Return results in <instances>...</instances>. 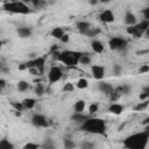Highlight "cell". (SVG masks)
I'll list each match as a JSON object with an SVG mask.
<instances>
[{
	"label": "cell",
	"instance_id": "6da1fadb",
	"mask_svg": "<svg viewBox=\"0 0 149 149\" xmlns=\"http://www.w3.org/2000/svg\"><path fill=\"white\" fill-rule=\"evenodd\" d=\"M149 142V128L143 132L132 134L122 141V146L127 149H144Z\"/></svg>",
	"mask_w": 149,
	"mask_h": 149
},
{
	"label": "cell",
	"instance_id": "7a4b0ae2",
	"mask_svg": "<svg viewBox=\"0 0 149 149\" xmlns=\"http://www.w3.org/2000/svg\"><path fill=\"white\" fill-rule=\"evenodd\" d=\"M80 129L84 130V132H86V133L102 135V134L106 133V122L102 119H99V118H90L88 116L84 122H81Z\"/></svg>",
	"mask_w": 149,
	"mask_h": 149
},
{
	"label": "cell",
	"instance_id": "3957f363",
	"mask_svg": "<svg viewBox=\"0 0 149 149\" xmlns=\"http://www.w3.org/2000/svg\"><path fill=\"white\" fill-rule=\"evenodd\" d=\"M83 55V52L80 51H73V50H64L58 52L57 56V61L63 63L64 65L68 66H74L77 64H79V58Z\"/></svg>",
	"mask_w": 149,
	"mask_h": 149
},
{
	"label": "cell",
	"instance_id": "277c9868",
	"mask_svg": "<svg viewBox=\"0 0 149 149\" xmlns=\"http://www.w3.org/2000/svg\"><path fill=\"white\" fill-rule=\"evenodd\" d=\"M2 9L9 13H15V14H29L31 10L30 8L27 6V3L20 1H7L2 5Z\"/></svg>",
	"mask_w": 149,
	"mask_h": 149
},
{
	"label": "cell",
	"instance_id": "5b68a950",
	"mask_svg": "<svg viewBox=\"0 0 149 149\" xmlns=\"http://www.w3.org/2000/svg\"><path fill=\"white\" fill-rule=\"evenodd\" d=\"M108 48L113 51H123L127 48V40L120 36L112 37L108 41Z\"/></svg>",
	"mask_w": 149,
	"mask_h": 149
},
{
	"label": "cell",
	"instance_id": "8992f818",
	"mask_svg": "<svg viewBox=\"0 0 149 149\" xmlns=\"http://www.w3.org/2000/svg\"><path fill=\"white\" fill-rule=\"evenodd\" d=\"M27 64V68L30 69V68H36L41 74L44 73V69H45V57L43 56H40V57H36V58H33V59H29L26 62Z\"/></svg>",
	"mask_w": 149,
	"mask_h": 149
},
{
	"label": "cell",
	"instance_id": "52a82bcc",
	"mask_svg": "<svg viewBox=\"0 0 149 149\" xmlns=\"http://www.w3.org/2000/svg\"><path fill=\"white\" fill-rule=\"evenodd\" d=\"M62 77H63V71H62V69L59 66L52 65L49 69V71H48V81L49 83H51V84L52 83H57V81H59L62 79Z\"/></svg>",
	"mask_w": 149,
	"mask_h": 149
},
{
	"label": "cell",
	"instance_id": "ba28073f",
	"mask_svg": "<svg viewBox=\"0 0 149 149\" xmlns=\"http://www.w3.org/2000/svg\"><path fill=\"white\" fill-rule=\"evenodd\" d=\"M30 121H31L33 126H35L37 128H47L49 126V121L47 120V118L43 114H40V113L33 114Z\"/></svg>",
	"mask_w": 149,
	"mask_h": 149
},
{
	"label": "cell",
	"instance_id": "9c48e42d",
	"mask_svg": "<svg viewBox=\"0 0 149 149\" xmlns=\"http://www.w3.org/2000/svg\"><path fill=\"white\" fill-rule=\"evenodd\" d=\"M91 73L95 80H102L105 77V66L100 64H94L91 66Z\"/></svg>",
	"mask_w": 149,
	"mask_h": 149
},
{
	"label": "cell",
	"instance_id": "30bf717a",
	"mask_svg": "<svg viewBox=\"0 0 149 149\" xmlns=\"http://www.w3.org/2000/svg\"><path fill=\"white\" fill-rule=\"evenodd\" d=\"M99 20L104 23H112V22H114L115 16L111 9H105L99 14Z\"/></svg>",
	"mask_w": 149,
	"mask_h": 149
},
{
	"label": "cell",
	"instance_id": "8fae6325",
	"mask_svg": "<svg viewBox=\"0 0 149 149\" xmlns=\"http://www.w3.org/2000/svg\"><path fill=\"white\" fill-rule=\"evenodd\" d=\"M98 90L100 92H102L104 94H106V95H111L113 93V91H114V87L109 83H106L104 80H99V83H98Z\"/></svg>",
	"mask_w": 149,
	"mask_h": 149
},
{
	"label": "cell",
	"instance_id": "7c38bea8",
	"mask_svg": "<svg viewBox=\"0 0 149 149\" xmlns=\"http://www.w3.org/2000/svg\"><path fill=\"white\" fill-rule=\"evenodd\" d=\"M126 31H127V34L134 36L135 38H140V37L144 34V31H142L141 29H139L136 26H128V27L126 28Z\"/></svg>",
	"mask_w": 149,
	"mask_h": 149
},
{
	"label": "cell",
	"instance_id": "4fadbf2b",
	"mask_svg": "<svg viewBox=\"0 0 149 149\" xmlns=\"http://www.w3.org/2000/svg\"><path fill=\"white\" fill-rule=\"evenodd\" d=\"M125 23L127 26H135L137 23V19L135 16V14L130 10H127L125 14Z\"/></svg>",
	"mask_w": 149,
	"mask_h": 149
},
{
	"label": "cell",
	"instance_id": "5bb4252c",
	"mask_svg": "<svg viewBox=\"0 0 149 149\" xmlns=\"http://www.w3.org/2000/svg\"><path fill=\"white\" fill-rule=\"evenodd\" d=\"M91 48L95 54H102L105 50V47L102 44V42H100L99 40H92L91 41Z\"/></svg>",
	"mask_w": 149,
	"mask_h": 149
},
{
	"label": "cell",
	"instance_id": "9a60e30c",
	"mask_svg": "<svg viewBox=\"0 0 149 149\" xmlns=\"http://www.w3.org/2000/svg\"><path fill=\"white\" fill-rule=\"evenodd\" d=\"M16 33H17V35H19L21 38H28V37L31 36L33 30H31V28H29V27H20V28H17Z\"/></svg>",
	"mask_w": 149,
	"mask_h": 149
},
{
	"label": "cell",
	"instance_id": "2e32d148",
	"mask_svg": "<svg viewBox=\"0 0 149 149\" xmlns=\"http://www.w3.org/2000/svg\"><path fill=\"white\" fill-rule=\"evenodd\" d=\"M123 109H125L123 106L120 105V104H116V102L111 104V105L108 106V112L112 113V114H115V115H120V114L123 112Z\"/></svg>",
	"mask_w": 149,
	"mask_h": 149
},
{
	"label": "cell",
	"instance_id": "e0dca14e",
	"mask_svg": "<svg viewBox=\"0 0 149 149\" xmlns=\"http://www.w3.org/2000/svg\"><path fill=\"white\" fill-rule=\"evenodd\" d=\"M92 26H91V23L88 22V21H84V20H81V21H77L76 22V29L81 34V33H84L85 30H87V29H90Z\"/></svg>",
	"mask_w": 149,
	"mask_h": 149
},
{
	"label": "cell",
	"instance_id": "ac0fdd59",
	"mask_svg": "<svg viewBox=\"0 0 149 149\" xmlns=\"http://www.w3.org/2000/svg\"><path fill=\"white\" fill-rule=\"evenodd\" d=\"M87 118H88V115L83 114V112H74V113L71 115V120L74 121V122H79V123L84 122Z\"/></svg>",
	"mask_w": 149,
	"mask_h": 149
},
{
	"label": "cell",
	"instance_id": "d6986e66",
	"mask_svg": "<svg viewBox=\"0 0 149 149\" xmlns=\"http://www.w3.org/2000/svg\"><path fill=\"white\" fill-rule=\"evenodd\" d=\"M64 34H65V31H64V29L61 28V27L52 28V30L50 31V35H51L54 38H56V40H61V38L63 37Z\"/></svg>",
	"mask_w": 149,
	"mask_h": 149
},
{
	"label": "cell",
	"instance_id": "ffe728a7",
	"mask_svg": "<svg viewBox=\"0 0 149 149\" xmlns=\"http://www.w3.org/2000/svg\"><path fill=\"white\" fill-rule=\"evenodd\" d=\"M36 99L35 98H24L22 100V105L24 107V109H31L34 108V106L36 105Z\"/></svg>",
	"mask_w": 149,
	"mask_h": 149
},
{
	"label": "cell",
	"instance_id": "44dd1931",
	"mask_svg": "<svg viewBox=\"0 0 149 149\" xmlns=\"http://www.w3.org/2000/svg\"><path fill=\"white\" fill-rule=\"evenodd\" d=\"M86 107V101L85 100H77L74 104H73V111L74 112H84Z\"/></svg>",
	"mask_w": 149,
	"mask_h": 149
},
{
	"label": "cell",
	"instance_id": "7402d4cb",
	"mask_svg": "<svg viewBox=\"0 0 149 149\" xmlns=\"http://www.w3.org/2000/svg\"><path fill=\"white\" fill-rule=\"evenodd\" d=\"M83 35H85V36H87V37H95L98 34H100V29L99 28H90V29H87V30H85L84 33H81Z\"/></svg>",
	"mask_w": 149,
	"mask_h": 149
},
{
	"label": "cell",
	"instance_id": "603a6c76",
	"mask_svg": "<svg viewBox=\"0 0 149 149\" xmlns=\"http://www.w3.org/2000/svg\"><path fill=\"white\" fill-rule=\"evenodd\" d=\"M87 86H88V80H87L86 78H80V79H78L77 83H76V87L79 88V90H84V88H86Z\"/></svg>",
	"mask_w": 149,
	"mask_h": 149
},
{
	"label": "cell",
	"instance_id": "cb8c5ba5",
	"mask_svg": "<svg viewBox=\"0 0 149 149\" xmlns=\"http://www.w3.org/2000/svg\"><path fill=\"white\" fill-rule=\"evenodd\" d=\"M16 87H17V90H19L20 92H26V91H28V88H29V84H28V81H26V80H19Z\"/></svg>",
	"mask_w": 149,
	"mask_h": 149
},
{
	"label": "cell",
	"instance_id": "d4e9b609",
	"mask_svg": "<svg viewBox=\"0 0 149 149\" xmlns=\"http://www.w3.org/2000/svg\"><path fill=\"white\" fill-rule=\"evenodd\" d=\"M79 64L80 65H90L91 64V57L87 55V54H84L83 52V55L80 56V58H79Z\"/></svg>",
	"mask_w": 149,
	"mask_h": 149
},
{
	"label": "cell",
	"instance_id": "484cf974",
	"mask_svg": "<svg viewBox=\"0 0 149 149\" xmlns=\"http://www.w3.org/2000/svg\"><path fill=\"white\" fill-rule=\"evenodd\" d=\"M139 29H141L142 31H146L148 28H149V20H147V19H144V20H142V21H140V22H137L136 24H135Z\"/></svg>",
	"mask_w": 149,
	"mask_h": 149
},
{
	"label": "cell",
	"instance_id": "4316f807",
	"mask_svg": "<svg viewBox=\"0 0 149 149\" xmlns=\"http://www.w3.org/2000/svg\"><path fill=\"white\" fill-rule=\"evenodd\" d=\"M0 148L1 149H14V144L12 142H9V140H1L0 141Z\"/></svg>",
	"mask_w": 149,
	"mask_h": 149
},
{
	"label": "cell",
	"instance_id": "83f0119b",
	"mask_svg": "<svg viewBox=\"0 0 149 149\" xmlns=\"http://www.w3.org/2000/svg\"><path fill=\"white\" fill-rule=\"evenodd\" d=\"M148 105H149V100H144V101H142V102H139V104L134 107V111H136V112L140 111V112H141V111L146 109Z\"/></svg>",
	"mask_w": 149,
	"mask_h": 149
},
{
	"label": "cell",
	"instance_id": "f1b7e54d",
	"mask_svg": "<svg viewBox=\"0 0 149 149\" xmlns=\"http://www.w3.org/2000/svg\"><path fill=\"white\" fill-rule=\"evenodd\" d=\"M63 146H64L65 149H72V148L76 147L74 142L72 140H70V139H64L63 140Z\"/></svg>",
	"mask_w": 149,
	"mask_h": 149
},
{
	"label": "cell",
	"instance_id": "f546056e",
	"mask_svg": "<svg viewBox=\"0 0 149 149\" xmlns=\"http://www.w3.org/2000/svg\"><path fill=\"white\" fill-rule=\"evenodd\" d=\"M34 93H35L37 97H42V95L44 94V86H43L42 84H38V85L35 87Z\"/></svg>",
	"mask_w": 149,
	"mask_h": 149
},
{
	"label": "cell",
	"instance_id": "4dcf8cb0",
	"mask_svg": "<svg viewBox=\"0 0 149 149\" xmlns=\"http://www.w3.org/2000/svg\"><path fill=\"white\" fill-rule=\"evenodd\" d=\"M10 105H12V107H13L15 111H20V112H22V111L24 109V107H23V105H22V101H21V102H17V101H10Z\"/></svg>",
	"mask_w": 149,
	"mask_h": 149
},
{
	"label": "cell",
	"instance_id": "1f68e13d",
	"mask_svg": "<svg viewBox=\"0 0 149 149\" xmlns=\"http://www.w3.org/2000/svg\"><path fill=\"white\" fill-rule=\"evenodd\" d=\"M118 88L120 90L121 94H128V93H130V90H132V87H130L129 85H127V84L121 85V86H119Z\"/></svg>",
	"mask_w": 149,
	"mask_h": 149
},
{
	"label": "cell",
	"instance_id": "d6a6232c",
	"mask_svg": "<svg viewBox=\"0 0 149 149\" xmlns=\"http://www.w3.org/2000/svg\"><path fill=\"white\" fill-rule=\"evenodd\" d=\"M98 109H99L98 104H97V102H92V104L88 106V114H90V115H92V114L97 113V112H98Z\"/></svg>",
	"mask_w": 149,
	"mask_h": 149
},
{
	"label": "cell",
	"instance_id": "836d02e7",
	"mask_svg": "<svg viewBox=\"0 0 149 149\" xmlns=\"http://www.w3.org/2000/svg\"><path fill=\"white\" fill-rule=\"evenodd\" d=\"M113 73H114V76H121V73H122V66L120 64H114L113 65Z\"/></svg>",
	"mask_w": 149,
	"mask_h": 149
},
{
	"label": "cell",
	"instance_id": "e575fe53",
	"mask_svg": "<svg viewBox=\"0 0 149 149\" xmlns=\"http://www.w3.org/2000/svg\"><path fill=\"white\" fill-rule=\"evenodd\" d=\"M40 147H41V146L37 144V143L28 142V143H26V144L23 146V149H37V148H40Z\"/></svg>",
	"mask_w": 149,
	"mask_h": 149
},
{
	"label": "cell",
	"instance_id": "d590c367",
	"mask_svg": "<svg viewBox=\"0 0 149 149\" xmlns=\"http://www.w3.org/2000/svg\"><path fill=\"white\" fill-rule=\"evenodd\" d=\"M73 90H74V86H73L72 83H66V84H64V86H63V91H64V92H72Z\"/></svg>",
	"mask_w": 149,
	"mask_h": 149
},
{
	"label": "cell",
	"instance_id": "8d00e7d4",
	"mask_svg": "<svg viewBox=\"0 0 149 149\" xmlns=\"http://www.w3.org/2000/svg\"><path fill=\"white\" fill-rule=\"evenodd\" d=\"M149 72V64H142L139 68V73H148Z\"/></svg>",
	"mask_w": 149,
	"mask_h": 149
},
{
	"label": "cell",
	"instance_id": "74e56055",
	"mask_svg": "<svg viewBox=\"0 0 149 149\" xmlns=\"http://www.w3.org/2000/svg\"><path fill=\"white\" fill-rule=\"evenodd\" d=\"M80 147L84 148V149H90V148H93L94 147V143H92V142H83Z\"/></svg>",
	"mask_w": 149,
	"mask_h": 149
},
{
	"label": "cell",
	"instance_id": "f35d334b",
	"mask_svg": "<svg viewBox=\"0 0 149 149\" xmlns=\"http://www.w3.org/2000/svg\"><path fill=\"white\" fill-rule=\"evenodd\" d=\"M59 41H61L62 43H68V42L70 41V35H69V34H64L63 37H62Z\"/></svg>",
	"mask_w": 149,
	"mask_h": 149
},
{
	"label": "cell",
	"instance_id": "ab89813d",
	"mask_svg": "<svg viewBox=\"0 0 149 149\" xmlns=\"http://www.w3.org/2000/svg\"><path fill=\"white\" fill-rule=\"evenodd\" d=\"M142 14H143V16H144V19H147V20H149V7H147V8H144V9H143V12H142Z\"/></svg>",
	"mask_w": 149,
	"mask_h": 149
},
{
	"label": "cell",
	"instance_id": "60d3db41",
	"mask_svg": "<svg viewBox=\"0 0 149 149\" xmlns=\"http://www.w3.org/2000/svg\"><path fill=\"white\" fill-rule=\"evenodd\" d=\"M1 73H3V74H8V73H9V69L6 68L5 65H1Z\"/></svg>",
	"mask_w": 149,
	"mask_h": 149
},
{
	"label": "cell",
	"instance_id": "b9f144b4",
	"mask_svg": "<svg viewBox=\"0 0 149 149\" xmlns=\"http://www.w3.org/2000/svg\"><path fill=\"white\" fill-rule=\"evenodd\" d=\"M31 3L34 5V7H40L41 3H42V0H33Z\"/></svg>",
	"mask_w": 149,
	"mask_h": 149
},
{
	"label": "cell",
	"instance_id": "7bdbcfd3",
	"mask_svg": "<svg viewBox=\"0 0 149 149\" xmlns=\"http://www.w3.org/2000/svg\"><path fill=\"white\" fill-rule=\"evenodd\" d=\"M5 87H6V80L3 78H1L0 79V90H3Z\"/></svg>",
	"mask_w": 149,
	"mask_h": 149
},
{
	"label": "cell",
	"instance_id": "ee69618b",
	"mask_svg": "<svg viewBox=\"0 0 149 149\" xmlns=\"http://www.w3.org/2000/svg\"><path fill=\"white\" fill-rule=\"evenodd\" d=\"M26 69H28L26 63H21V64H19V70H20V71H23V70H26Z\"/></svg>",
	"mask_w": 149,
	"mask_h": 149
},
{
	"label": "cell",
	"instance_id": "f6af8a7d",
	"mask_svg": "<svg viewBox=\"0 0 149 149\" xmlns=\"http://www.w3.org/2000/svg\"><path fill=\"white\" fill-rule=\"evenodd\" d=\"M57 50H58V45H57V44H54V45L51 47V49H50V51H51V54H52V52H56Z\"/></svg>",
	"mask_w": 149,
	"mask_h": 149
},
{
	"label": "cell",
	"instance_id": "bcb514c9",
	"mask_svg": "<svg viewBox=\"0 0 149 149\" xmlns=\"http://www.w3.org/2000/svg\"><path fill=\"white\" fill-rule=\"evenodd\" d=\"M142 91H143L144 93H147V95H148V98H149V86H144Z\"/></svg>",
	"mask_w": 149,
	"mask_h": 149
},
{
	"label": "cell",
	"instance_id": "7dc6e473",
	"mask_svg": "<svg viewBox=\"0 0 149 149\" xmlns=\"http://www.w3.org/2000/svg\"><path fill=\"white\" fill-rule=\"evenodd\" d=\"M88 2H90V3H91V5H97V3H98V2H99V0H90V1H88Z\"/></svg>",
	"mask_w": 149,
	"mask_h": 149
},
{
	"label": "cell",
	"instance_id": "c3c4849f",
	"mask_svg": "<svg viewBox=\"0 0 149 149\" xmlns=\"http://www.w3.org/2000/svg\"><path fill=\"white\" fill-rule=\"evenodd\" d=\"M144 35H146L147 37H149V28H148V29H147V30L144 31Z\"/></svg>",
	"mask_w": 149,
	"mask_h": 149
},
{
	"label": "cell",
	"instance_id": "681fc988",
	"mask_svg": "<svg viewBox=\"0 0 149 149\" xmlns=\"http://www.w3.org/2000/svg\"><path fill=\"white\" fill-rule=\"evenodd\" d=\"M22 2H24V3H29V2H31L33 0H21Z\"/></svg>",
	"mask_w": 149,
	"mask_h": 149
},
{
	"label": "cell",
	"instance_id": "f907efd6",
	"mask_svg": "<svg viewBox=\"0 0 149 149\" xmlns=\"http://www.w3.org/2000/svg\"><path fill=\"white\" fill-rule=\"evenodd\" d=\"M109 0H99V2H102V3H106V2H108Z\"/></svg>",
	"mask_w": 149,
	"mask_h": 149
},
{
	"label": "cell",
	"instance_id": "816d5d0a",
	"mask_svg": "<svg viewBox=\"0 0 149 149\" xmlns=\"http://www.w3.org/2000/svg\"><path fill=\"white\" fill-rule=\"evenodd\" d=\"M9 1H20V0H9Z\"/></svg>",
	"mask_w": 149,
	"mask_h": 149
}]
</instances>
